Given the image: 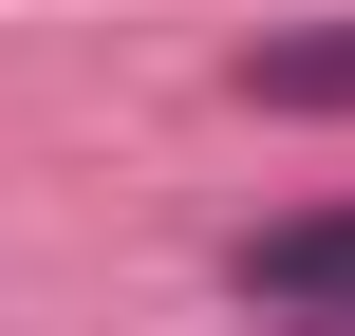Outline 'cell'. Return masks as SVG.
I'll use <instances>...</instances> for the list:
<instances>
[{
	"instance_id": "1",
	"label": "cell",
	"mask_w": 355,
	"mask_h": 336,
	"mask_svg": "<svg viewBox=\"0 0 355 336\" xmlns=\"http://www.w3.org/2000/svg\"><path fill=\"white\" fill-rule=\"evenodd\" d=\"M225 281H243L262 318H355V206H300V224H243V243H225Z\"/></svg>"
},
{
	"instance_id": "2",
	"label": "cell",
	"mask_w": 355,
	"mask_h": 336,
	"mask_svg": "<svg viewBox=\"0 0 355 336\" xmlns=\"http://www.w3.org/2000/svg\"><path fill=\"white\" fill-rule=\"evenodd\" d=\"M243 94H262V112H355V19H318V37H262V56H243Z\"/></svg>"
}]
</instances>
